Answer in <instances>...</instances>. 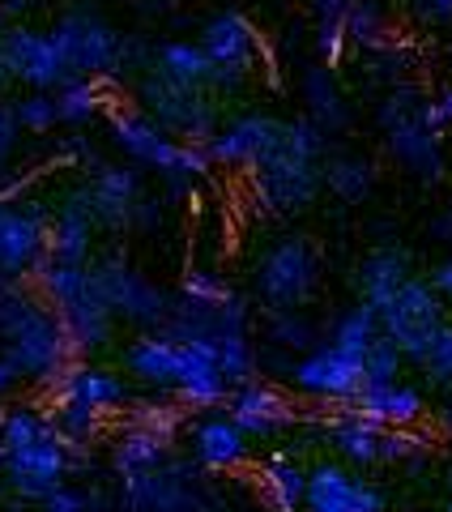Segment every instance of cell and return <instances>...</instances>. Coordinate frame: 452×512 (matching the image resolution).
Instances as JSON below:
<instances>
[{"label":"cell","instance_id":"e575fe53","mask_svg":"<svg viewBox=\"0 0 452 512\" xmlns=\"http://www.w3.org/2000/svg\"><path fill=\"white\" fill-rule=\"evenodd\" d=\"M52 414H56V423H60V431H64V440H69L77 453H82L86 444H94V440L103 436V419H107V414H103V410H94V406H82V402H56Z\"/></svg>","mask_w":452,"mask_h":512},{"label":"cell","instance_id":"6f0895ef","mask_svg":"<svg viewBox=\"0 0 452 512\" xmlns=\"http://www.w3.org/2000/svg\"><path fill=\"white\" fill-rule=\"evenodd\" d=\"M444 512H452V495H448V508H444Z\"/></svg>","mask_w":452,"mask_h":512},{"label":"cell","instance_id":"ee69618b","mask_svg":"<svg viewBox=\"0 0 452 512\" xmlns=\"http://www.w3.org/2000/svg\"><path fill=\"white\" fill-rule=\"evenodd\" d=\"M18 137H22V124L13 116V107L0 103V167L9 163V154L18 150Z\"/></svg>","mask_w":452,"mask_h":512},{"label":"cell","instance_id":"f35d334b","mask_svg":"<svg viewBox=\"0 0 452 512\" xmlns=\"http://www.w3.org/2000/svg\"><path fill=\"white\" fill-rule=\"evenodd\" d=\"M13 116L26 133H52L60 124V107H56V90H30L13 103Z\"/></svg>","mask_w":452,"mask_h":512},{"label":"cell","instance_id":"5bb4252c","mask_svg":"<svg viewBox=\"0 0 452 512\" xmlns=\"http://www.w3.org/2000/svg\"><path fill=\"white\" fill-rule=\"evenodd\" d=\"M5 69L13 82H22L30 90H60L64 82H73V69L56 47V39L39 35V30H30V26H9Z\"/></svg>","mask_w":452,"mask_h":512},{"label":"cell","instance_id":"681fc988","mask_svg":"<svg viewBox=\"0 0 452 512\" xmlns=\"http://www.w3.org/2000/svg\"><path fill=\"white\" fill-rule=\"evenodd\" d=\"M18 380H22V376L13 372V367H9L5 359H0V397H9L13 389H18Z\"/></svg>","mask_w":452,"mask_h":512},{"label":"cell","instance_id":"9f6ffc18","mask_svg":"<svg viewBox=\"0 0 452 512\" xmlns=\"http://www.w3.org/2000/svg\"><path fill=\"white\" fill-rule=\"evenodd\" d=\"M0 512H22V508H0Z\"/></svg>","mask_w":452,"mask_h":512},{"label":"cell","instance_id":"4dcf8cb0","mask_svg":"<svg viewBox=\"0 0 452 512\" xmlns=\"http://www.w3.org/2000/svg\"><path fill=\"white\" fill-rule=\"evenodd\" d=\"M303 94H308V107H312V120L325 128V133H337V128L346 124V103H342V90H337L329 64H312L308 73H303Z\"/></svg>","mask_w":452,"mask_h":512},{"label":"cell","instance_id":"f1b7e54d","mask_svg":"<svg viewBox=\"0 0 452 512\" xmlns=\"http://www.w3.org/2000/svg\"><path fill=\"white\" fill-rule=\"evenodd\" d=\"M150 69L163 73L167 82L209 90V77H214V60L205 56L201 43H163V47H154V52H150Z\"/></svg>","mask_w":452,"mask_h":512},{"label":"cell","instance_id":"f6af8a7d","mask_svg":"<svg viewBox=\"0 0 452 512\" xmlns=\"http://www.w3.org/2000/svg\"><path fill=\"white\" fill-rule=\"evenodd\" d=\"M312 5H316V26H333V22H346L350 0H312Z\"/></svg>","mask_w":452,"mask_h":512},{"label":"cell","instance_id":"e0dca14e","mask_svg":"<svg viewBox=\"0 0 452 512\" xmlns=\"http://www.w3.org/2000/svg\"><path fill=\"white\" fill-rule=\"evenodd\" d=\"M56 316L64 320V333H69L77 359L107 350L111 338H116V320H120L116 312H111V303H107V295L99 291V282H94V278L73 299H64L56 308Z\"/></svg>","mask_w":452,"mask_h":512},{"label":"cell","instance_id":"7402d4cb","mask_svg":"<svg viewBox=\"0 0 452 512\" xmlns=\"http://www.w3.org/2000/svg\"><path fill=\"white\" fill-rule=\"evenodd\" d=\"M354 410L380 427H418L427 419V397H423V389H414L406 380L363 384V393L354 397Z\"/></svg>","mask_w":452,"mask_h":512},{"label":"cell","instance_id":"f5cc1de1","mask_svg":"<svg viewBox=\"0 0 452 512\" xmlns=\"http://www.w3.org/2000/svg\"><path fill=\"white\" fill-rule=\"evenodd\" d=\"M440 427H444V436H452V397H448V406L440 410Z\"/></svg>","mask_w":452,"mask_h":512},{"label":"cell","instance_id":"cb8c5ba5","mask_svg":"<svg viewBox=\"0 0 452 512\" xmlns=\"http://www.w3.org/2000/svg\"><path fill=\"white\" fill-rule=\"evenodd\" d=\"M94 235H99V222H94L82 188H77L52 214V239H47V252L60 256V261H73V265H90Z\"/></svg>","mask_w":452,"mask_h":512},{"label":"cell","instance_id":"bcb514c9","mask_svg":"<svg viewBox=\"0 0 452 512\" xmlns=\"http://www.w3.org/2000/svg\"><path fill=\"white\" fill-rule=\"evenodd\" d=\"M158 218H163V210H158V197H141L137 214H133V227H158Z\"/></svg>","mask_w":452,"mask_h":512},{"label":"cell","instance_id":"484cf974","mask_svg":"<svg viewBox=\"0 0 452 512\" xmlns=\"http://www.w3.org/2000/svg\"><path fill=\"white\" fill-rule=\"evenodd\" d=\"M171 448H175V436H167V431L128 423L116 436V444H111V470H116L120 478L158 470V466H167L171 461Z\"/></svg>","mask_w":452,"mask_h":512},{"label":"cell","instance_id":"ac0fdd59","mask_svg":"<svg viewBox=\"0 0 452 512\" xmlns=\"http://www.w3.org/2000/svg\"><path fill=\"white\" fill-rule=\"evenodd\" d=\"M282 124L278 116H239L231 120L226 128H218L214 141H209V158H214V167H256L261 158L278 146V137H282Z\"/></svg>","mask_w":452,"mask_h":512},{"label":"cell","instance_id":"30bf717a","mask_svg":"<svg viewBox=\"0 0 452 512\" xmlns=\"http://www.w3.org/2000/svg\"><path fill=\"white\" fill-rule=\"evenodd\" d=\"M201 47H205V56L214 60L209 90H214V94H235L252 77L256 47H261V39H256V26L244 18V13L226 9V13H218V18L205 22Z\"/></svg>","mask_w":452,"mask_h":512},{"label":"cell","instance_id":"2e32d148","mask_svg":"<svg viewBox=\"0 0 452 512\" xmlns=\"http://www.w3.org/2000/svg\"><path fill=\"white\" fill-rule=\"evenodd\" d=\"M226 414H231V419L244 427L252 440H273V436H282L286 427H295L303 419V414L295 410V402H290L282 389L265 384V380L235 384L231 402H226Z\"/></svg>","mask_w":452,"mask_h":512},{"label":"cell","instance_id":"816d5d0a","mask_svg":"<svg viewBox=\"0 0 452 512\" xmlns=\"http://www.w3.org/2000/svg\"><path fill=\"white\" fill-rule=\"evenodd\" d=\"M431 231L440 235V239H452V214H444V218H435L431 222Z\"/></svg>","mask_w":452,"mask_h":512},{"label":"cell","instance_id":"1f68e13d","mask_svg":"<svg viewBox=\"0 0 452 512\" xmlns=\"http://www.w3.org/2000/svg\"><path fill=\"white\" fill-rule=\"evenodd\" d=\"M380 312L371 308V303H354V308H346L342 316L333 320V333H329V342H337L342 350H350V355H367V346L380 338Z\"/></svg>","mask_w":452,"mask_h":512},{"label":"cell","instance_id":"f907efd6","mask_svg":"<svg viewBox=\"0 0 452 512\" xmlns=\"http://www.w3.org/2000/svg\"><path fill=\"white\" fill-rule=\"evenodd\" d=\"M435 107H440V116H444V124H452V90H444V94H435Z\"/></svg>","mask_w":452,"mask_h":512},{"label":"cell","instance_id":"836d02e7","mask_svg":"<svg viewBox=\"0 0 452 512\" xmlns=\"http://www.w3.org/2000/svg\"><path fill=\"white\" fill-rule=\"evenodd\" d=\"M346 35H350L354 47H363V52H376V47L393 43L389 18H384L380 0H350V9H346Z\"/></svg>","mask_w":452,"mask_h":512},{"label":"cell","instance_id":"db71d44e","mask_svg":"<svg viewBox=\"0 0 452 512\" xmlns=\"http://www.w3.org/2000/svg\"><path fill=\"white\" fill-rule=\"evenodd\" d=\"M5 39H9V26H5V18H0V69H5Z\"/></svg>","mask_w":452,"mask_h":512},{"label":"cell","instance_id":"7bdbcfd3","mask_svg":"<svg viewBox=\"0 0 452 512\" xmlns=\"http://www.w3.org/2000/svg\"><path fill=\"white\" fill-rule=\"evenodd\" d=\"M39 508L43 512H90V495L77 491V487H60L52 500H43Z\"/></svg>","mask_w":452,"mask_h":512},{"label":"cell","instance_id":"d4e9b609","mask_svg":"<svg viewBox=\"0 0 452 512\" xmlns=\"http://www.w3.org/2000/svg\"><path fill=\"white\" fill-rule=\"evenodd\" d=\"M325 440L333 444V453L350 461V466H380L384 453V427L363 419L354 406H342V414L325 419Z\"/></svg>","mask_w":452,"mask_h":512},{"label":"cell","instance_id":"9a60e30c","mask_svg":"<svg viewBox=\"0 0 452 512\" xmlns=\"http://www.w3.org/2000/svg\"><path fill=\"white\" fill-rule=\"evenodd\" d=\"M389 500L376 483L350 474L342 461H316L308 470V508L303 512H384Z\"/></svg>","mask_w":452,"mask_h":512},{"label":"cell","instance_id":"7c38bea8","mask_svg":"<svg viewBox=\"0 0 452 512\" xmlns=\"http://www.w3.org/2000/svg\"><path fill=\"white\" fill-rule=\"evenodd\" d=\"M120 512H201L197 470L167 461L158 470L120 478Z\"/></svg>","mask_w":452,"mask_h":512},{"label":"cell","instance_id":"6da1fadb","mask_svg":"<svg viewBox=\"0 0 452 512\" xmlns=\"http://www.w3.org/2000/svg\"><path fill=\"white\" fill-rule=\"evenodd\" d=\"M325 150L329 133L312 116L286 120L282 137L261 163L252 167V192L269 214L295 218L316 201V192L325 188Z\"/></svg>","mask_w":452,"mask_h":512},{"label":"cell","instance_id":"277c9868","mask_svg":"<svg viewBox=\"0 0 452 512\" xmlns=\"http://www.w3.org/2000/svg\"><path fill=\"white\" fill-rule=\"evenodd\" d=\"M137 99L171 137H180V141L209 146L218 133V94L214 90L180 86V82H167L163 73L145 69L141 82H137Z\"/></svg>","mask_w":452,"mask_h":512},{"label":"cell","instance_id":"c3c4849f","mask_svg":"<svg viewBox=\"0 0 452 512\" xmlns=\"http://www.w3.org/2000/svg\"><path fill=\"white\" fill-rule=\"evenodd\" d=\"M423 13L431 22H452V0H423Z\"/></svg>","mask_w":452,"mask_h":512},{"label":"cell","instance_id":"b9f144b4","mask_svg":"<svg viewBox=\"0 0 452 512\" xmlns=\"http://www.w3.org/2000/svg\"><path fill=\"white\" fill-rule=\"evenodd\" d=\"M427 372V380L431 384H452V320L440 329V338L431 342V350H427V359L418 363Z\"/></svg>","mask_w":452,"mask_h":512},{"label":"cell","instance_id":"44dd1931","mask_svg":"<svg viewBox=\"0 0 452 512\" xmlns=\"http://www.w3.org/2000/svg\"><path fill=\"white\" fill-rule=\"evenodd\" d=\"M180 363H184V346L163 329H141L137 338L124 346V367L158 393L180 384Z\"/></svg>","mask_w":452,"mask_h":512},{"label":"cell","instance_id":"74e56055","mask_svg":"<svg viewBox=\"0 0 452 512\" xmlns=\"http://www.w3.org/2000/svg\"><path fill=\"white\" fill-rule=\"evenodd\" d=\"M184 414H188V410H184L180 402H167V397H141V402H128V423L167 431V436H180Z\"/></svg>","mask_w":452,"mask_h":512},{"label":"cell","instance_id":"8fae6325","mask_svg":"<svg viewBox=\"0 0 452 512\" xmlns=\"http://www.w3.org/2000/svg\"><path fill=\"white\" fill-rule=\"evenodd\" d=\"M47 239H52V210L43 201L0 205V274L26 282L47 256Z\"/></svg>","mask_w":452,"mask_h":512},{"label":"cell","instance_id":"603a6c76","mask_svg":"<svg viewBox=\"0 0 452 512\" xmlns=\"http://www.w3.org/2000/svg\"><path fill=\"white\" fill-rule=\"evenodd\" d=\"M423 107V103H418ZM389 133V154L397 158L401 167H410L414 175H423V180H444V146H440V133H431V128L418 120V111L406 120H397L384 128Z\"/></svg>","mask_w":452,"mask_h":512},{"label":"cell","instance_id":"d6a6232c","mask_svg":"<svg viewBox=\"0 0 452 512\" xmlns=\"http://www.w3.org/2000/svg\"><path fill=\"white\" fill-rule=\"evenodd\" d=\"M371 184H376V167L359 154H337L325 163V188L342 201H363Z\"/></svg>","mask_w":452,"mask_h":512},{"label":"cell","instance_id":"3957f363","mask_svg":"<svg viewBox=\"0 0 452 512\" xmlns=\"http://www.w3.org/2000/svg\"><path fill=\"white\" fill-rule=\"evenodd\" d=\"M77 466H82V453L64 440L56 414L35 440L0 448V478H5V487L18 495L22 504L52 500L60 487H69V474Z\"/></svg>","mask_w":452,"mask_h":512},{"label":"cell","instance_id":"4316f807","mask_svg":"<svg viewBox=\"0 0 452 512\" xmlns=\"http://www.w3.org/2000/svg\"><path fill=\"white\" fill-rule=\"evenodd\" d=\"M410 278H414L410 252L384 244V248H376V252H367V261H363V269H359V295H363V303H371L376 312H384V308L393 303V295H397Z\"/></svg>","mask_w":452,"mask_h":512},{"label":"cell","instance_id":"9c48e42d","mask_svg":"<svg viewBox=\"0 0 452 512\" xmlns=\"http://www.w3.org/2000/svg\"><path fill=\"white\" fill-rule=\"evenodd\" d=\"M290 384L312 397V402H329V406H354V397L363 393V355H350L337 342H320L312 346L299 363H290Z\"/></svg>","mask_w":452,"mask_h":512},{"label":"cell","instance_id":"83f0119b","mask_svg":"<svg viewBox=\"0 0 452 512\" xmlns=\"http://www.w3.org/2000/svg\"><path fill=\"white\" fill-rule=\"evenodd\" d=\"M256 491L269 512H303L308 508V470L295 457H269L256 470Z\"/></svg>","mask_w":452,"mask_h":512},{"label":"cell","instance_id":"7a4b0ae2","mask_svg":"<svg viewBox=\"0 0 452 512\" xmlns=\"http://www.w3.org/2000/svg\"><path fill=\"white\" fill-rule=\"evenodd\" d=\"M107 128H111V141H116L137 167H150V171L163 175L175 197L188 192L201 175H209V167H214V158H209L205 146H192V141L171 137L150 111L107 103Z\"/></svg>","mask_w":452,"mask_h":512},{"label":"cell","instance_id":"ffe728a7","mask_svg":"<svg viewBox=\"0 0 452 512\" xmlns=\"http://www.w3.org/2000/svg\"><path fill=\"white\" fill-rule=\"evenodd\" d=\"M56 402H82V406H94V410H120L133 402V389L116 376V372H107V367H94L86 359H73L69 367H64V376L60 384L52 389V406Z\"/></svg>","mask_w":452,"mask_h":512},{"label":"cell","instance_id":"60d3db41","mask_svg":"<svg viewBox=\"0 0 452 512\" xmlns=\"http://www.w3.org/2000/svg\"><path fill=\"white\" fill-rule=\"evenodd\" d=\"M231 295H235L231 286H226L218 274H209V269H188L184 282H180V299L197 303V308H222Z\"/></svg>","mask_w":452,"mask_h":512},{"label":"cell","instance_id":"11a10c76","mask_svg":"<svg viewBox=\"0 0 452 512\" xmlns=\"http://www.w3.org/2000/svg\"><path fill=\"white\" fill-rule=\"evenodd\" d=\"M9 82H13V77H9V69H0V90H5Z\"/></svg>","mask_w":452,"mask_h":512},{"label":"cell","instance_id":"8992f818","mask_svg":"<svg viewBox=\"0 0 452 512\" xmlns=\"http://www.w3.org/2000/svg\"><path fill=\"white\" fill-rule=\"evenodd\" d=\"M444 325H448V299L435 291L431 278H418V274L401 286L389 308L380 312V329L406 350L410 363L427 359V350L440 338Z\"/></svg>","mask_w":452,"mask_h":512},{"label":"cell","instance_id":"52a82bcc","mask_svg":"<svg viewBox=\"0 0 452 512\" xmlns=\"http://www.w3.org/2000/svg\"><path fill=\"white\" fill-rule=\"evenodd\" d=\"M316 286H320V261L303 235L278 239L256 265V295H261L269 312L303 308L316 295Z\"/></svg>","mask_w":452,"mask_h":512},{"label":"cell","instance_id":"5b68a950","mask_svg":"<svg viewBox=\"0 0 452 512\" xmlns=\"http://www.w3.org/2000/svg\"><path fill=\"white\" fill-rule=\"evenodd\" d=\"M56 39V47L69 60L73 77H120L128 56H133V43L111 22H103L99 13L90 9H73L47 30Z\"/></svg>","mask_w":452,"mask_h":512},{"label":"cell","instance_id":"680465c9","mask_svg":"<svg viewBox=\"0 0 452 512\" xmlns=\"http://www.w3.org/2000/svg\"><path fill=\"white\" fill-rule=\"evenodd\" d=\"M0 491H9V487H5V478H0Z\"/></svg>","mask_w":452,"mask_h":512},{"label":"cell","instance_id":"8d00e7d4","mask_svg":"<svg viewBox=\"0 0 452 512\" xmlns=\"http://www.w3.org/2000/svg\"><path fill=\"white\" fill-rule=\"evenodd\" d=\"M406 363H410L406 350H401L389 333H380L363 355V376H367V384H393V380H401V372H406Z\"/></svg>","mask_w":452,"mask_h":512},{"label":"cell","instance_id":"f546056e","mask_svg":"<svg viewBox=\"0 0 452 512\" xmlns=\"http://www.w3.org/2000/svg\"><path fill=\"white\" fill-rule=\"evenodd\" d=\"M111 94H116V77H73L56 90L60 124H90L99 111H107Z\"/></svg>","mask_w":452,"mask_h":512},{"label":"cell","instance_id":"d590c367","mask_svg":"<svg viewBox=\"0 0 452 512\" xmlns=\"http://www.w3.org/2000/svg\"><path fill=\"white\" fill-rule=\"evenodd\" d=\"M269 342L282 346V350H299V355H308L316 346V325L303 308H286V312H269Z\"/></svg>","mask_w":452,"mask_h":512},{"label":"cell","instance_id":"ba28073f","mask_svg":"<svg viewBox=\"0 0 452 512\" xmlns=\"http://www.w3.org/2000/svg\"><path fill=\"white\" fill-rule=\"evenodd\" d=\"M90 269H94L99 291L111 303V312L120 320H128V325H137V329H163L167 325L175 299L167 291H158L154 282H145L137 269L128 265V256L120 248H107L103 256H94Z\"/></svg>","mask_w":452,"mask_h":512},{"label":"cell","instance_id":"4fadbf2b","mask_svg":"<svg viewBox=\"0 0 452 512\" xmlns=\"http://www.w3.org/2000/svg\"><path fill=\"white\" fill-rule=\"evenodd\" d=\"M82 197L90 205L99 231L107 235H120L133 227V214H137V201L145 197L141 192V171L128 167V163H99L90 171V180L82 184Z\"/></svg>","mask_w":452,"mask_h":512},{"label":"cell","instance_id":"d6986e66","mask_svg":"<svg viewBox=\"0 0 452 512\" xmlns=\"http://www.w3.org/2000/svg\"><path fill=\"white\" fill-rule=\"evenodd\" d=\"M252 436L239 427L231 414H205V419L192 427V461L209 474H231L244 470L252 457Z\"/></svg>","mask_w":452,"mask_h":512},{"label":"cell","instance_id":"ab89813d","mask_svg":"<svg viewBox=\"0 0 452 512\" xmlns=\"http://www.w3.org/2000/svg\"><path fill=\"white\" fill-rule=\"evenodd\" d=\"M431 453V436L418 427H384V453L380 461L389 466H401V461H418Z\"/></svg>","mask_w":452,"mask_h":512},{"label":"cell","instance_id":"7dc6e473","mask_svg":"<svg viewBox=\"0 0 452 512\" xmlns=\"http://www.w3.org/2000/svg\"><path fill=\"white\" fill-rule=\"evenodd\" d=\"M431 282H435V291L452 303V256H444V261L431 269Z\"/></svg>","mask_w":452,"mask_h":512}]
</instances>
